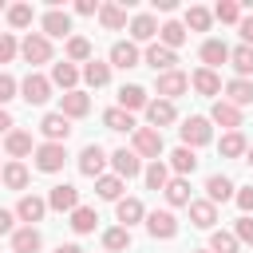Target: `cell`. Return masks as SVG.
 Returning <instances> with one entry per match:
<instances>
[{
	"instance_id": "39",
	"label": "cell",
	"mask_w": 253,
	"mask_h": 253,
	"mask_svg": "<svg viewBox=\"0 0 253 253\" xmlns=\"http://www.w3.org/2000/svg\"><path fill=\"white\" fill-rule=\"evenodd\" d=\"M0 182H4L8 190H24V186H28V166H24V162H8V166L0 170Z\"/></svg>"
},
{
	"instance_id": "30",
	"label": "cell",
	"mask_w": 253,
	"mask_h": 253,
	"mask_svg": "<svg viewBox=\"0 0 253 253\" xmlns=\"http://www.w3.org/2000/svg\"><path fill=\"white\" fill-rule=\"evenodd\" d=\"M158 43H162V47H170V51H174V47H182V43H186V24L166 20V24L158 28Z\"/></svg>"
},
{
	"instance_id": "26",
	"label": "cell",
	"mask_w": 253,
	"mask_h": 253,
	"mask_svg": "<svg viewBox=\"0 0 253 253\" xmlns=\"http://www.w3.org/2000/svg\"><path fill=\"white\" fill-rule=\"evenodd\" d=\"M190 87H194L198 95H217V91H221V79H217V71H210V67H198V71L190 75Z\"/></svg>"
},
{
	"instance_id": "5",
	"label": "cell",
	"mask_w": 253,
	"mask_h": 253,
	"mask_svg": "<svg viewBox=\"0 0 253 253\" xmlns=\"http://www.w3.org/2000/svg\"><path fill=\"white\" fill-rule=\"evenodd\" d=\"M111 162V154L99 146V142H87L83 150H79V174H87V178H103V166Z\"/></svg>"
},
{
	"instance_id": "42",
	"label": "cell",
	"mask_w": 253,
	"mask_h": 253,
	"mask_svg": "<svg viewBox=\"0 0 253 253\" xmlns=\"http://www.w3.org/2000/svg\"><path fill=\"white\" fill-rule=\"evenodd\" d=\"M103 249H107V253H123V249H130V229H123V225L107 229V233H103Z\"/></svg>"
},
{
	"instance_id": "14",
	"label": "cell",
	"mask_w": 253,
	"mask_h": 253,
	"mask_svg": "<svg viewBox=\"0 0 253 253\" xmlns=\"http://www.w3.org/2000/svg\"><path fill=\"white\" fill-rule=\"evenodd\" d=\"M119 107H123V111H146V107H150L146 87H138V83H123V87H119Z\"/></svg>"
},
{
	"instance_id": "56",
	"label": "cell",
	"mask_w": 253,
	"mask_h": 253,
	"mask_svg": "<svg viewBox=\"0 0 253 253\" xmlns=\"http://www.w3.org/2000/svg\"><path fill=\"white\" fill-rule=\"evenodd\" d=\"M55 253H83V249H79V245H71V241H67V245H55Z\"/></svg>"
},
{
	"instance_id": "18",
	"label": "cell",
	"mask_w": 253,
	"mask_h": 253,
	"mask_svg": "<svg viewBox=\"0 0 253 253\" xmlns=\"http://www.w3.org/2000/svg\"><path fill=\"white\" fill-rule=\"evenodd\" d=\"M115 217L123 221V229H130L134 221H142V217H146V210H142V202H138V198H119V202H115Z\"/></svg>"
},
{
	"instance_id": "53",
	"label": "cell",
	"mask_w": 253,
	"mask_h": 253,
	"mask_svg": "<svg viewBox=\"0 0 253 253\" xmlns=\"http://www.w3.org/2000/svg\"><path fill=\"white\" fill-rule=\"evenodd\" d=\"M237 28H241V40H245V43L253 47V16H245V20L237 24Z\"/></svg>"
},
{
	"instance_id": "32",
	"label": "cell",
	"mask_w": 253,
	"mask_h": 253,
	"mask_svg": "<svg viewBox=\"0 0 253 253\" xmlns=\"http://www.w3.org/2000/svg\"><path fill=\"white\" fill-rule=\"evenodd\" d=\"M103 126H107V130H138V126H134V115L123 111V107H107V111H103Z\"/></svg>"
},
{
	"instance_id": "33",
	"label": "cell",
	"mask_w": 253,
	"mask_h": 253,
	"mask_svg": "<svg viewBox=\"0 0 253 253\" xmlns=\"http://www.w3.org/2000/svg\"><path fill=\"white\" fill-rule=\"evenodd\" d=\"M170 170H174L178 178H186V174H194V170H198V154H194L190 146H178V150L170 154Z\"/></svg>"
},
{
	"instance_id": "16",
	"label": "cell",
	"mask_w": 253,
	"mask_h": 253,
	"mask_svg": "<svg viewBox=\"0 0 253 253\" xmlns=\"http://www.w3.org/2000/svg\"><path fill=\"white\" fill-rule=\"evenodd\" d=\"M190 221H194L198 229H213V221H217V206H213L210 198H194V202H190Z\"/></svg>"
},
{
	"instance_id": "38",
	"label": "cell",
	"mask_w": 253,
	"mask_h": 253,
	"mask_svg": "<svg viewBox=\"0 0 253 253\" xmlns=\"http://www.w3.org/2000/svg\"><path fill=\"white\" fill-rule=\"evenodd\" d=\"M83 79H87V87H107L111 83V63H99V59L83 63Z\"/></svg>"
},
{
	"instance_id": "9",
	"label": "cell",
	"mask_w": 253,
	"mask_h": 253,
	"mask_svg": "<svg viewBox=\"0 0 253 253\" xmlns=\"http://www.w3.org/2000/svg\"><path fill=\"white\" fill-rule=\"evenodd\" d=\"M40 134H43L47 142H67V134H71V119L59 115V111H47V115L40 119Z\"/></svg>"
},
{
	"instance_id": "49",
	"label": "cell",
	"mask_w": 253,
	"mask_h": 253,
	"mask_svg": "<svg viewBox=\"0 0 253 253\" xmlns=\"http://www.w3.org/2000/svg\"><path fill=\"white\" fill-rule=\"evenodd\" d=\"M233 237H237V241H245V245H253V217H249V213H241V217H237Z\"/></svg>"
},
{
	"instance_id": "52",
	"label": "cell",
	"mask_w": 253,
	"mask_h": 253,
	"mask_svg": "<svg viewBox=\"0 0 253 253\" xmlns=\"http://www.w3.org/2000/svg\"><path fill=\"white\" fill-rule=\"evenodd\" d=\"M0 233H16V213L12 210H0Z\"/></svg>"
},
{
	"instance_id": "12",
	"label": "cell",
	"mask_w": 253,
	"mask_h": 253,
	"mask_svg": "<svg viewBox=\"0 0 253 253\" xmlns=\"http://www.w3.org/2000/svg\"><path fill=\"white\" fill-rule=\"evenodd\" d=\"M43 213H47V198H40V194H24V198L16 202V217L28 221V225L43 221Z\"/></svg>"
},
{
	"instance_id": "48",
	"label": "cell",
	"mask_w": 253,
	"mask_h": 253,
	"mask_svg": "<svg viewBox=\"0 0 253 253\" xmlns=\"http://www.w3.org/2000/svg\"><path fill=\"white\" fill-rule=\"evenodd\" d=\"M16 51H20V43H16V36H8V32H0V63H12V59H16Z\"/></svg>"
},
{
	"instance_id": "44",
	"label": "cell",
	"mask_w": 253,
	"mask_h": 253,
	"mask_svg": "<svg viewBox=\"0 0 253 253\" xmlns=\"http://www.w3.org/2000/svg\"><path fill=\"white\" fill-rule=\"evenodd\" d=\"M95 221H99V213H95L91 206H79V210L71 213V229H75V233H95Z\"/></svg>"
},
{
	"instance_id": "1",
	"label": "cell",
	"mask_w": 253,
	"mask_h": 253,
	"mask_svg": "<svg viewBox=\"0 0 253 253\" xmlns=\"http://www.w3.org/2000/svg\"><path fill=\"white\" fill-rule=\"evenodd\" d=\"M178 134H182V146H206L210 138H213V126H210V119H202V115H190L182 126H178Z\"/></svg>"
},
{
	"instance_id": "25",
	"label": "cell",
	"mask_w": 253,
	"mask_h": 253,
	"mask_svg": "<svg viewBox=\"0 0 253 253\" xmlns=\"http://www.w3.org/2000/svg\"><path fill=\"white\" fill-rule=\"evenodd\" d=\"M67 32H71V16L59 12V8H47V16H43V36H47V40H51V36L59 40V36H67Z\"/></svg>"
},
{
	"instance_id": "43",
	"label": "cell",
	"mask_w": 253,
	"mask_h": 253,
	"mask_svg": "<svg viewBox=\"0 0 253 253\" xmlns=\"http://www.w3.org/2000/svg\"><path fill=\"white\" fill-rule=\"evenodd\" d=\"M142 178H146L150 190H166V182H170V166H166V162H150V166L142 170Z\"/></svg>"
},
{
	"instance_id": "50",
	"label": "cell",
	"mask_w": 253,
	"mask_h": 253,
	"mask_svg": "<svg viewBox=\"0 0 253 253\" xmlns=\"http://www.w3.org/2000/svg\"><path fill=\"white\" fill-rule=\"evenodd\" d=\"M16 91H20V83H16L8 71H0V107H4V103H12V99H16Z\"/></svg>"
},
{
	"instance_id": "29",
	"label": "cell",
	"mask_w": 253,
	"mask_h": 253,
	"mask_svg": "<svg viewBox=\"0 0 253 253\" xmlns=\"http://www.w3.org/2000/svg\"><path fill=\"white\" fill-rule=\"evenodd\" d=\"M154 36H158V20H154L150 12H142V16H134V20H130V40L146 43V40H154Z\"/></svg>"
},
{
	"instance_id": "55",
	"label": "cell",
	"mask_w": 253,
	"mask_h": 253,
	"mask_svg": "<svg viewBox=\"0 0 253 253\" xmlns=\"http://www.w3.org/2000/svg\"><path fill=\"white\" fill-rule=\"evenodd\" d=\"M75 12H79V16H95V12H99V4H95V0H79V4H75Z\"/></svg>"
},
{
	"instance_id": "40",
	"label": "cell",
	"mask_w": 253,
	"mask_h": 253,
	"mask_svg": "<svg viewBox=\"0 0 253 253\" xmlns=\"http://www.w3.org/2000/svg\"><path fill=\"white\" fill-rule=\"evenodd\" d=\"M95 190H99L103 202H119L123 198V178L119 174H103V178H95Z\"/></svg>"
},
{
	"instance_id": "8",
	"label": "cell",
	"mask_w": 253,
	"mask_h": 253,
	"mask_svg": "<svg viewBox=\"0 0 253 253\" xmlns=\"http://www.w3.org/2000/svg\"><path fill=\"white\" fill-rule=\"evenodd\" d=\"M47 210H55V213H75V210H79V190H75L71 182L51 186V194H47Z\"/></svg>"
},
{
	"instance_id": "7",
	"label": "cell",
	"mask_w": 253,
	"mask_h": 253,
	"mask_svg": "<svg viewBox=\"0 0 253 253\" xmlns=\"http://www.w3.org/2000/svg\"><path fill=\"white\" fill-rule=\"evenodd\" d=\"M162 130H154V126H138L134 130V154L138 158H154L158 162V154H162Z\"/></svg>"
},
{
	"instance_id": "47",
	"label": "cell",
	"mask_w": 253,
	"mask_h": 253,
	"mask_svg": "<svg viewBox=\"0 0 253 253\" xmlns=\"http://www.w3.org/2000/svg\"><path fill=\"white\" fill-rule=\"evenodd\" d=\"M32 16H36L32 4H12V8H8V24H12V28H28Z\"/></svg>"
},
{
	"instance_id": "51",
	"label": "cell",
	"mask_w": 253,
	"mask_h": 253,
	"mask_svg": "<svg viewBox=\"0 0 253 253\" xmlns=\"http://www.w3.org/2000/svg\"><path fill=\"white\" fill-rule=\"evenodd\" d=\"M233 202H237L241 213H253V186H241V190L233 194Z\"/></svg>"
},
{
	"instance_id": "10",
	"label": "cell",
	"mask_w": 253,
	"mask_h": 253,
	"mask_svg": "<svg viewBox=\"0 0 253 253\" xmlns=\"http://www.w3.org/2000/svg\"><path fill=\"white\" fill-rule=\"evenodd\" d=\"M186 87H190V75H186V71H178V67H174V71H166V75H158V83H154L158 99H170V103H174Z\"/></svg>"
},
{
	"instance_id": "6",
	"label": "cell",
	"mask_w": 253,
	"mask_h": 253,
	"mask_svg": "<svg viewBox=\"0 0 253 253\" xmlns=\"http://www.w3.org/2000/svg\"><path fill=\"white\" fill-rule=\"evenodd\" d=\"M20 55H24L32 67H36V63H47V59H51V40H47L43 32H32V36H24Z\"/></svg>"
},
{
	"instance_id": "23",
	"label": "cell",
	"mask_w": 253,
	"mask_h": 253,
	"mask_svg": "<svg viewBox=\"0 0 253 253\" xmlns=\"http://www.w3.org/2000/svg\"><path fill=\"white\" fill-rule=\"evenodd\" d=\"M217 150H221V158H245L249 154V142H245L241 130H225L221 142H217Z\"/></svg>"
},
{
	"instance_id": "4",
	"label": "cell",
	"mask_w": 253,
	"mask_h": 253,
	"mask_svg": "<svg viewBox=\"0 0 253 253\" xmlns=\"http://www.w3.org/2000/svg\"><path fill=\"white\" fill-rule=\"evenodd\" d=\"M20 95H24V103L40 107V103H47V99H51V79H47V75H40V71H28V79L20 83Z\"/></svg>"
},
{
	"instance_id": "58",
	"label": "cell",
	"mask_w": 253,
	"mask_h": 253,
	"mask_svg": "<svg viewBox=\"0 0 253 253\" xmlns=\"http://www.w3.org/2000/svg\"><path fill=\"white\" fill-rule=\"evenodd\" d=\"M0 12H4V0H0Z\"/></svg>"
},
{
	"instance_id": "2",
	"label": "cell",
	"mask_w": 253,
	"mask_h": 253,
	"mask_svg": "<svg viewBox=\"0 0 253 253\" xmlns=\"http://www.w3.org/2000/svg\"><path fill=\"white\" fill-rule=\"evenodd\" d=\"M63 162H67L63 142H40V146H36V170H43V174H59Z\"/></svg>"
},
{
	"instance_id": "28",
	"label": "cell",
	"mask_w": 253,
	"mask_h": 253,
	"mask_svg": "<svg viewBox=\"0 0 253 253\" xmlns=\"http://www.w3.org/2000/svg\"><path fill=\"white\" fill-rule=\"evenodd\" d=\"M225 103L249 107V103H253V83H249V79H229V83H225Z\"/></svg>"
},
{
	"instance_id": "24",
	"label": "cell",
	"mask_w": 253,
	"mask_h": 253,
	"mask_svg": "<svg viewBox=\"0 0 253 253\" xmlns=\"http://www.w3.org/2000/svg\"><path fill=\"white\" fill-rule=\"evenodd\" d=\"M233 194H237V190H233V182H229L225 174H210V178H206V198H210L213 206H217V202H229Z\"/></svg>"
},
{
	"instance_id": "21",
	"label": "cell",
	"mask_w": 253,
	"mask_h": 253,
	"mask_svg": "<svg viewBox=\"0 0 253 253\" xmlns=\"http://www.w3.org/2000/svg\"><path fill=\"white\" fill-rule=\"evenodd\" d=\"M91 111V99L83 95V91H67L63 99H59V115H67V119H83Z\"/></svg>"
},
{
	"instance_id": "46",
	"label": "cell",
	"mask_w": 253,
	"mask_h": 253,
	"mask_svg": "<svg viewBox=\"0 0 253 253\" xmlns=\"http://www.w3.org/2000/svg\"><path fill=\"white\" fill-rule=\"evenodd\" d=\"M213 20H221V24H241V4H233V0H221V4L213 8Z\"/></svg>"
},
{
	"instance_id": "13",
	"label": "cell",
	"mask_w": 253,
	"mask_h": 253,
	"mask_svg": "<svg viewBox=\"0 0 253 253\" xmlns=\"http://www.w3.org/2000/svg\"><path fill=\"white\" fill-rule=\"evenodd\" d=\"M138 47H134V40H115L111 43V67H123V71H130V67H138Z\"/></svg>"
},
{
	"instance_id": "15",
	"label": "cell",
	"mask_w": 253,
	"mask_h": 253,
	"mask_svg": "<svg viewBox=\"0 0 253 253\" xmlns=\"http://www.w3.org/2000/svg\"><path fill=\"white\" fill-rule=\"evenodd\" d=\"M146 119H150V126H154V130H162V126H170V123L178 119V111H174V103H170V99H150Z\"/></svg>"
},
{
	"instance_id": "57",
	"label": "cell",
	"mask_w": 253,
	"mask_h": 253,
	"mask_svg": "<svg viewBox=\"0 0 253 253\" xmlns=\"http://www.w3.org/2000/svg\"><path fill=\"white\" fill-rule=\"evenodd\" d=\"M245 162H249V166H253V146H249V154H245Z\"/></svg>"
},
{
	"instance_id": "3",
	"label": "cell",
	"mask_w": 253,
	"mask_h": 253,
	"mask_svg": "<svg viewBox=\"0 0 253 253\" xmlns=\"http://www.w3.org/2000/svg\"><path fill=\"white\" fill-rule=\"evenodd\" d=\"M146 233L154 241H170V237H178V217L170 210H150L146 213Z\"/></svg>"
},
{
	"instance_id": "22",
	"label": "cell",
	"mask_w": 253,
	"mask_h": 253,
	"mask_svg": "<svg viewBox=\"0 0 253 253\" xmlns=\"http://www.w3.org/2000/svg\"><path fill=\"white\" fill-rule=\"evenodd\" d=\"M210 119H213L217 126H229V130H237V126H241V107H233V103L217 99V103H213V111H210Z\"/></svg>"
},
{
	"instance_id": "45",
	"label": "cell",
	"mask_w": 253,
	"mask_h": 253,
	"mask_svg": "<svg viewBox=\"0 0 253 253\" xmlns=\"http://www.w3.org/2000/svg\"><path fill=\"white\" fill-rule=\"evenodd\" d=\"M237 249H241V241L233 233H225V229H213L210 233V253H237Z\"/></svg>"
},
{
	"instance_id": "31",
	"label": "cell",
	"mask_w": 253,
	"mask_h": 253,
	"mask_svg": "<svg viewBox=\"0 0 253 253\" xmlns=\"http://www.w3.org/2000/svg\"><path fill=\"white\" fill-rule=\"evenodd\" d=\"M198 55H202V63H206V67L213 71L217 63H225V59H229V47H225V40H206Z\"/></svg>"
},
{
	"instance_id": "27",
	"label": "cell",
	"mask_w": 253,
	"mask_h": 253,
	"mask_svg": "<svg viewBox=\"0 0 253 253\" xmlns=\"http://www.w3.org/2000/svg\"><path fill=\"white\" fill-rule=\"evenodd\" d=\"M4 150L12 154V162H20L24 154H36V146H32V134H28V130H12V134L4 138Z\"/></svg>"
},
{
	"instance_id": "20",
	"label": "cell",
	"mask_w": 253,
	"mask_h": 253,
	"mask_svg": "<svg viewBox=\"0 0 253 253\" xmlns=\"http://www.w3.org/2000/svg\"><path fill=\"white\" fill-rule=\"evenodd\" d=\"M79 75H83V71H79L75 63H67V59H63V63H51V83H55V87H63V95H67V91H75Z\"/></svg>"
},
{
	"instance_id": "36",
	"label": "cell",
	"mask_w": 253,
	"mask_h": 253,
	"mask_svg": "<svg viewBox=\"0 0 253 253\" xmlns=\"http://www.w3.org/2000/svg\"><path fill=\"white\" fill-rule=\"evenodd\" d=\"M210 24H213V12L210 8H202V4H190L186 8V28L190 32H210Z\"/></svg>"
},
{
	"instance_id": "19",
	"label": "cell",
	"mask_w": 253,
	"mask_h": 253,
	"mask_svg": "<svg viewBox=\"0 0 253 253\" xmlns=\"http://www.w3.org/2000/svg\"><path fill=\"white\" fill-rule=\"evenodd\" d=\"M40 245H43V237L36 225H24L12 233V253H40Z\"/></svg>"
},
{
	"instance_id": "35",
	"label": "cell",
	"mask_w": 253,
	"mask_h": 253,
	"mask_svg": "<svg viewBox=\"0 0 253 253\" xmlns=\"http://www.w3.org/2000/svg\"><path fill=\"white\" fill-rule=\"evenodd\" d=\"M162 194H166V202H170V206H190V202H194V198H190V182H186V178H178V174L166 182V190H162Z\"/></svg>"
},
{
	"instance_id": "41",
	"label": "cell",
	"mask_w": 253,
	"mask_h": 253,
	"mask_svg": "<svg viewBox=\"0 0 253 253\" xmlns=\"http://www.w3.org/2000/svg\"><path fill=\"white\" fill-rule=\"evenodd\" d=\"M229 63H233V71H237V79H245V75H253V47H249V43H241V47H233V51H229Z\"/></svg>"
},
{
	"instance_id": "17",
	"label": "cell",
	"mask_w": 253,
	"mask_h": 253,
	"mask_svg": "<svg viewBox=\"0 0 253 253\" xmlns=\"http://www.w3.org/2000/svg\"><path fill=\"white\" fill-rule=\"evenodd\" d=\"M142 59H146V63H150V67H154L158 75H166V71H174V63H178V55H174L170 47H162V43H150Z\"/></svg>"
},
{
	"instance_id": "11",
	"label": "cell",
	"mask_w": 253,
	"mask_h": 253,
	"mask_svg": "<svg viewBox=\"0 0 253 253\" xmlns=\"http://www.w3.org/2000/svg\"><path fill=\"white\" fill-rule=\"evenodd\" d=\"M111 166H115V174H119L123 182L142 174V158H138L134 150H126V146H123V150H111Z\"/></svg>"
},
{
	"instance_id": "59",
	"label": "cell",
	"mask_w": 253,
	"mask_h": 253,
	"mask_svg": "<svg viewBox=\"0 0 253 253\" xmlns=\"http://www.w3.org/2000/svg\"><path fill=\"white\" fill-rule=\"evenodd\" d=\"M198 253H210V249H198Z\"/></svg>"
},
{
	"instance_id": "34",
	"label": "cell",
	"mask_w": 253,
	"mask_h": 253,
	"mask_svg": "<svg viewBox=\"0 0 253 253\" xmlns=\"http://www.w3.org/2000/svg\"><path fill=\"white\" fill-rule=\"evenodd\" d=\"M99 24H103L107 32H119V28L126 24V8H123V4H99Z\"/></svg>"
},
{
	"instance_id": "37",
	"label": "cell",
	"mask_w": 253,
	"mask_h": 253,
	"mask_svg": "<svg viewBox=\"0 0 253 253\" xmlns=\"http://www.w3.org/2000/svg\"><path fill=\"white\" fill-rule=\"evenodd\" d=\"M67 63H91V40L87 36H67Z\"/></svg>"
},
{
	"instance_id": "54",
	"label": "cell",
	"mask_w": 253,
	"mask_h": 253,
	"mask_svg": "<svg viewBox=\"0 0 253 253\" xmlns=\"http://www.w3.org/2000/svg\"><path fill=\"white\" fill-rule=\"evenodd\" d=\"M12 130H16V123H12V115H8V111H4V107H0V134H4V138H8V134H12Z\"/></svg>"
}]
</instances>
